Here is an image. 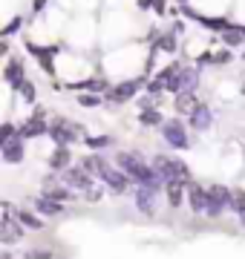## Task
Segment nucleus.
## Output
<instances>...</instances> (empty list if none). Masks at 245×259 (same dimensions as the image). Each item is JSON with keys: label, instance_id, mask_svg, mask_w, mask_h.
I'll return each mask as SVG.
<instances>
[{"label": "nucleus", "instance_id": "obj_30", "mask_svg": "<svg viewBox=\"0 0 245 259\" xmlns=\"http://www.w3.org/2000/svg\"><path fill=\"white\" fill-rule=\"evenodd\" d=\"M23 259H52V250L49 248H29L23 253Z\"/></svg>", "mask_w": 245, "mask_h": 259}, {"label": "nucleus", "instance_id": "obj_10", "mask_svg": "<svg viewBox=\"0 0 245 259\" xmlns=\"http://www.w3.org/2000/svg\"><path fill=\"white\" fill-rule=\"evenodd\" d=\"M23 233H26V228L18 222V216H15V213H3V222H0V242H3V245H15V242L23 239Z\"/></svg>", "mask_w": 245, "mask_h": 259}, {"label": "nucleus", "instance_id": "obj_33", "mask_svg": "<svg viewBox=\"0 0 245 259\" xmlns=\"http://www.w3.org/2000/svg\"><path fill=\"white\" fill-rule=\"evenodd\" d=\"M18 26H20V18H15V20H12V23H9V26L3 29V37H9V35H15V32H18Z\"/></svg>", "mask_w": 245, "mask_h": 259}, {"label": "nucleus", "instance_id": "obj_9", "mask_svg": "<svg viewBox=\"0 0 245 259\" xmlns=\"http://www.w3.org/2000/svg\"><path fill=\"white\" fill-rule=\"evenodd\" d=\"M101 182H104V187H107V193H113V196H124L133 185V179L127 176L124 170H118V167H110L101 176Z\"/></svg>", "mask_w": 245, "mask_h": 259}, {"label": "nucleus", "instance_id": "obj_11", "mask_svg": "<svg viewBox=\"0 0 245 259\" xmlns=\"http://www.w3.org/2000/svg\"><path fill=\"white\" fill-rule=\"evenodd\" d=\"M188 127L193 130V133H208V130L214 127V110H211L208 104H196V107L188 112Z\"/></svg>", "mask_w": 245, "mask_h": 259}, {"label": "nucleus", "instance_id": "obj_14", "mask_svg": "<svg viewBox=\"0 0 245 259\" xmlns=\"http://www.w3.org/2000/svg\"><path fill=\"white\" fill-rule=\"evenodd\" d=\"M32 207H35L40 216H47V219H55V216H64V213H66L64 202H58V199H52V196H44V193L32 199Z\"/></svg>", "mask_w": 245, "mask_h": 259}, {"label": "nucleus", "instance_id": "obj_19", "mask_svg": "<svg viewBox=\"0 0 245 259\" xmlns=\"http://www.w3.org/2000/svg\"><path fill=\"white\" fill-rule=\"evenodd\" d=\"M26 78V69H23V64H20L18 58H6V66H3V81L9 83L12 90L18 87L20 81Z\"/></svg>", "mask_w": 245, "mask_h": 259}, {"label": "nucleus", "instance_id": "obj_34", "mask_svg": "<svg viewBox=\"0 0 245 259\" xmlns=\"http://www.w3.org/2000/svg\"><path fill=\"white\" fill-rule=\"evenodd\" d=\"M0 55L9 58V40H3V44H0Z\"/></svg>", "mask_w": 245, "mask_h": 259}, {"label": "nucleus", "instance_id": "obj_23", "mask_svg": "<svg viewBox=\"0 0 245 259\" xmlns=\"http://www.w3.org/2000/svg\"><path fill=\"white\" fill-rule=\"evenodd\" d=\"M231 213H234L236 219H239V225L245 228V190L242 187H234L231 190Z\"/></svg>", "mask_w": 245, "mask_h": 259}, {"label": "nucleus", "instance_id": "obj_28", "mask_svg": "<svg viewBox=\"0 0 245 259\" xmlns=\"http://www.w3.org/2000/svg\"><path fill=\"white\" fill-rule=\"evenodd\" d=\"M84 144L90 150H104V147H113L115 141L113 136H90V139H84Z\"/></svg>", "mask_w": 245, "mask_h": 259}, {"label": "nucleus", "instance_id": "obj_37", "mask_svg": "<svg viewBox=\"0 0 245 259\" xmlns=\"http://www.w3.org/2000/svg\"><path fill=\"white\" fill-rule=\"evenodd\" d=\"M179 3H185V0H179Z\"/></svg>", "mask_w": 245, "mask_h": 259}, {"label": "nucleus", "instance_id": "obj_7", "mask_svg": "<svg viewBox=\"0 0 245 259\" xmlns=\"http://www.w3.org/2000/svg\"><path fill=\"white\" fill-rule=\"evenodd\" d=\"M49 127H47V110L44 107H35V112L29 115V121L20 124V139H38V136H47Z\"/></svg>", "mask_w": 245, "mask_h": 259}, {"label": "nucleus", "instance_id": "obj_5", "mask_svg": "<svg viewBox=\"0 0 245 259\" xmlns=\"http://www.w3.org/2000/svg\"><path fill=\"white\" fill-rule=\"evenodd\" d=\"M147 164H150V161H144V156L139 150H118V153H115V167L124 170L130 179H136Z\"/></svg>", "mask_w": 245, "mask_h": 259}, {"label": "nucleus", "instance_id": "obj_12", "mask_svg": "<svg viewBox=\"0 0 245 259\" xmlns=\"http://www.w3.org/2000/svg\"><path fill=\"white\" fill-rule=\"evenodd\" d=\"M188 207L193 216H205L208 210V185H199L190 179L188 182Z\"/></svg>", "mask_w": 245, "mask_h": 259}, {"label": "nucleus", "instance_id": "obj_4", "mask_svg": "<svg viewBox=\"0 0 245 259\" xmlns=\"http://www.w3.org/2000/svg\"><path fill=\"white\" fill-rule=\"evenodd\" d=\"M78 136H81V127L72 124V121H66V118H58L49 124V139L55 141L58 147H72L78 141Z\"/></svg>", "mask_w": 245, "mask_h": 259}, {"label": "nucleus", "instance_id": "obj_36", "mask_svg": "<svg viewBox=\"0 0 245 259\" xmlns=\"http://www.w3.org/2000/svg\"><path fill=\"white\" fill-rule=\"evenodd\" d=\"M0 259H12V250H3V256Z\"/></svg>", "mask_w": 245, "mask_h": 259}, {"label": "nucleus", "instance_id": "obj_6", "mask_svg": "<svg viewBox=\"0 0 245 259\" xmlns=\"http://www.w3.org/2000/svg\"><path fill=\"white\" fill-rule=\"evenodd\" d=\"M142 78H133V81H121V83H115V87H110L107 90V101L110 104H127V101H133L136 95L142 93Z\"/></svg>", "mask_w": 245, "mask_h": 259}, {"label": "nucleus", "instance_id": "obj_15", "mask_svg": "<svg viewBox=\"0 0 245 259\" xmlns=\"http://www.w3.org/2000/svg\"><path fill=\"white\" fill-rule=\"evenodd\" d=\"M0 156H3L6 164H20V161L26 158V139H20V136H18V139L0 144Z\"/></svg>", "mask_w": 245, "mask_h": 259}, {"label": "nucleus", "instance_id": "obj_13", "mask_svg": "<svg viewBox=\"0 0 245 259\" xmlns=\"http://www.w3.org/2000/svg\"><path fill=\"white\" fill-rule=\"evenodd\" d=\"M61 176H64V185H69L72 190H81V193H84V190H90V187L95 185V182H93L95 176H90L81 164H72L69 170H64Z\"/></svg>", "mask_w": 245, "mask_h": 259}, {"label": "nucleus", "instance_id": "obj_29", "mask_svg": "<svg viewBox=\"0 0 245 259\" xmlns=\"http://www.w3.org/2000/svg\"><path fill=\"white\" fill-rule=\"evenodd\" d=\"M156 47L165 49V52H176V35H173V32H165V35L156 40Z\"/></svg>", "mask_w": 245, "mask_h": 259}, {"label": "nucleus", "instance_id": "obj_1", "mask_svg": "<svg viewBox=\"0 0 245 259\" xmlns=\"http://www.w3.org/2000/svg\"><path fill=\"white\" fill-rule=\"evenodd\" d=\"M150 164L159 170L161 176L168 179H185V182H190V167L182 161V158L176 156H165V153H156V156L150 158Z\"/></svg>", "mask_w": 245, "mask_h": 259}, {"label": "nucleus", "instance_id": "obj_20", "mask_svg": "<svg viewBox=\"0 0 245 259\" xmlns=\"http://www.w3.org/2000/svg\"><path fill=\"white\" fill-rule=\"evenodd\" d=\"M40 185H44V196H52V199H58V202H69V199H72V187L69 185H58L55 179L49 176V179H44V182H40Z\"/></svg>", "mask_w": 245, "mask_h": 259}, {"label": "nucleus", "instance_id": "obj_17", "mask_svg": "<svg viewBox=\"0 0 245 259\" xmlns=\"http://www.w3.org/2000/svg\"><path fill=\"white\" fill-rule=\"evenodd\" d=\"M81 167H84L87 173H90V176H95V179H101L104 173H107V170H110V161H107V158L101 156V153H87L84 158H81Z\"/></svg>", "mask_w": 245, "mask_h": 259}, {"label": "nucleus", "instance_id": "obj_21", "mask_svg": "<svg viewBox=\"0 0 245 259\" xmlns=\"http://www.w3.org/2000/svg\"><path fill=\"white\" fill-rule=\"evenodd\" d=\"M49 167H52L55 173L69 170V167H72V153H69V147H55V150H52V156H49Z\"/></svg>", "mask_w": 245, "mask_h": 259}, {"label": "nucleus", "instance_id": "obj_2", "mask_svg": "<svg viewBox=\"0 0 245 259\" xmlns=\"http://www.w3.org/2000/svg\"><path fill=\"white\" fill-rule=\"evenodd\" d=\"M159 130H161V139L168 141L173 150H188L193 144L190 141V133L185 130V121H179V118H168Z\"/></svg>", "mask_w": 245, "mask_h": 259}, {"label": "nucleus", "instance_id": "obj_18", "mask_svg": "<svg viewBox=\"0 0 245 259\" xmlns=\"http://www.w3.org/2000/svg\"><path fill=\"white\" fill-rule=\"evenodd\" d=\"M185 193H188V182H185V179H170L168 185H165V196H168L170 207H182Z\"/></svg>", "mask_w": 245, "mask_h": 259}, {"label": "nucleus", "instance_id": "obj_22", "mask_svg": "<svg viewBox=\"0 0 245 259\" xmlns=\"http://www.w3.org/2000/svg\"><path fill=\"white\" fill-rule=\"evenodd\" d=\"M18 222L29 231H40L44 228V219H40V213L35 207H18Z\"/></svg>", "mask_w": 245, "mask_h": 259}, {"label": "nucleus", "instance_id": "obj_8", "mask_svg": "<svg viewBox=\"0 0 245 259\" xmlns=\"http://www.w3.org/2000/svg\"><path fill=\"white\" fill-rule=\"evenodd\" d=\"M196 87H199V66H179L176 81L170 83V93H173V95L196 93Z\"/></svg>", "mask_w": 245, "mask_h": 259}, {"label": "nucleus", "instance_id": "obj_26", "mask_svg": "<svg viewBox=\"0 0 245 259\" xmlns=\"http://www.w3.org/2000/svg\"><path fill=\"white\" fill-rule=\"evenodd\" d=\"M242 40H245V35L239 32V26H228L225 32H222V44H225L228 49H236V47H242Z\"/></svg>", "mask_w": 245, "mask_h": 259}, {"label": "nucleus", "instance_id": "obj_35", "mask_svg": "<svg viewBox=\"0 0 245 259\" xmlns=\"http://www.w3.org/2000/svg\"><path fill=\"white\" fill-rule=\"evenodd\" d=\"M47 3H49V0H35V6H32V9H35V12H40L44 6H47Z\"/></svg>", "mask_w": 245, "mask_h": 259}, {"label": "nucleus", "instance_id": "obj_25", "mask_svg": "<svg viewBox=\"0 0 245 259\" xmlns=\"http://www.w3.org/2000/svg\"><path fill=\"white\" fill-rule=\"evenodd\" d=\"M173 104H176V112H179V115H188L199 101H196V93H179Z\"/></svg>", "mask_w": 245, "mask_h": 259}, {"label": "nucleus", "instance_id": "obj_16", "mask_svg": "<svg viewBox=\"0 0 245 259\" xmlns=\"http://www.w3.org/2000/svg\"><path fill=\"white\" fill-rule=\"evenodd\" d=\"M156 196L153 190L147 187H136L133 190V204H136V210L142 213V216H156Z\"/></svg>", "mask_w": 245, "mask_h": 259}, {"label": "nucleus", "instance_id": "obj_24", "mask_svg": "<svg viewBox=\"0 0 245 259\" xmlns=\"http://www.w3.org/2000/svg\"><path fill=\"white\" fill-rule=\"evenodd\" d=\"M165 121H168V118L161 115L159 107H153V110H142V112H139V124H142V127H161Z\"/></svg>", "mask_w": 245, "mask_h": 259}, {"label": "nucleus", "instance_id": "obj_31", "mask_svg": "<svg viewBox=\"0 0 245 259\" xmlns=\"http://www.w3.org/2000/svg\"><path fill=\"white\" fill-rule=\"evenodd\" d=\"M104 101V98H101V95H87V93H81V95H78V104H81V107H98V104H101Z\"/></svg>", "mask_w": 245, "mask_h": 259}, {"label": "nucleus", "instance_id": "obj_27", "mask_svg": "<svg viewBox=\"0 0 245 259\" xmlns=\"http://www.w3.org/2000/svg\"><path fill=\"white\" fill-rule=\"evenodd\" d=\"M15 93L23 98V104H35V101H38V95H35V83L29 81V78H23V81L15 87Z\"/></svg>", "mask_w": 245, "mask_h": 259}, {"label": "nucleus", "instance_id": "obj_3", "mask_svg": "<svg viewBox=\"0 0 245 259\" xmlns=\"http://www.w3.org/2000/svg\"><path fill=\"white\" fill-rule=\"evenodd\" d=\"M225 210H231V190L225 185H208V219H219Z\"/></svg>", "mask_w": 245, "mask_h": 259}, {"label": "nucleus", "instance_id": "obj_32", "mask_svg": "<svg viewBox=\"0 0 245 259\" xmlns=\"http://www.w3.org/2000/svg\"><path fill=\"white\" fill-rule=\"evenodd\" d=\"M104 190H107V187H101V185H93L90 190H84V199H87V202H101Z\"/></svg>", "mask_w": 245, "mask_h": 259}]
</instances>
